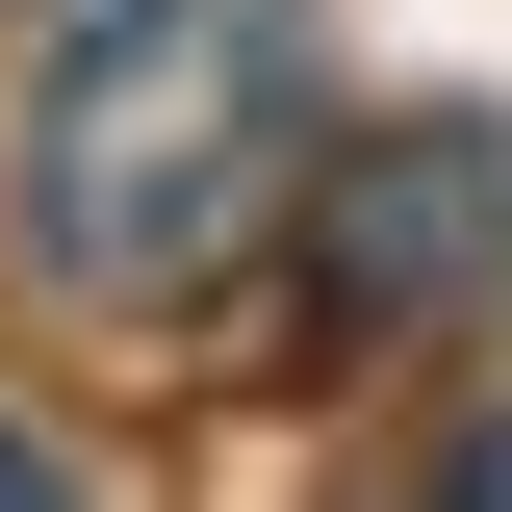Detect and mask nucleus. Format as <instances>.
<instances>
[{
	"label": "nucleus",
	"mask_w": 512,
	"mask_h": 512,
	"mask_svg": "<svg viewBox=\"0 0 512 512\" xmlns=\"http://www.w3.org/2000/svg\"><path fill=\"white\" fill-rule=\"evenodd\" d=\"M282 103H308L282 0H103L26 103V256L77 308H205L231 231L282 205Z\"/></svg>",
	"instance_id": "f257e3e1"
},
{
	"label": "nucleus",
	"mask_w": 512,
	"mask_h": 512,
	"mask_svg": "<svg viewBox=\"0 0 512 512\" xmlns=\"http://www.w3.org/2000/svg\"><path fill=\"white\" fill-rule=\"evenodd\" d=\"M461 282H487V154H461V128L359 154V180H333V308H461Z\"/></svg>",
	"instance_id": "f03ea898"
},
{
	"label": "nucleus",
	"mask_w": 512,
	"mask_h": 512,
	"mask_svg": "<svg viewBox=\"0 0 512 512\" xmlns=\"http://www.w3.org/2000/svg\"><path fill=\"white\" fill-rule=\"evenodd\" d=\"M26 487H52V461H26V436H0V512H26Z\"/></svg>",
	"instance_id": "7ed1b4c3"
}]
</instances>
